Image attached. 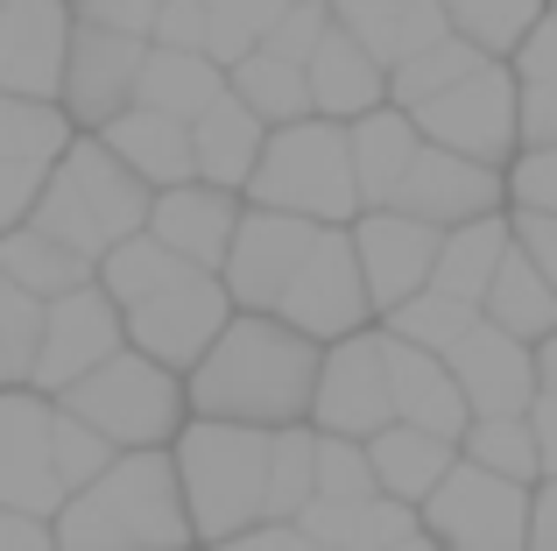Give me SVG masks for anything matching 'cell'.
<instances>
[{
	"instance_id": "obj_53",
	"label": "cell",
	"mask_w": 557,
	"mask_h": 551,
	"mask_svg": "<svg viewBox=\"0 0 557 551\" xmlns=\"http://www.w3.org/2000/svg\"><path fill=\"white\" fill-rule=\"evenodd\" d=\"M522 551H557V481L530 488V538H522Z\"/></svg>"
},
{
	"instance_id": "obj_48",
	"label": "cell",
	"mask_w": 557,
	"mask_h": 551,
	"mask_svg": "<svg viewBox=\"0 0 557 551\" xmlns=\"http://www.w3.org/2000/svg\"><path fill=\"white\" fill-rule=\"evenodd\" d=\"M508 78L516 85H557V14L550 8L536 14V28L522 36V50L508 57Z\"/></svg>"
},
{
	"instance_id": "obj_31",
	"label": "cell",
	"mask_w": 557,
	"mask_h": 551,
	"mask_svg": "<svg viewBox=\"0 0 557 551\" xmlns=\"http://www.w3.org/2000/svg\"><path fill=\"white\" fill-rule=\"evenodd\" d=\"M480 326L508 332L516 346H536L544 332H557V297L544 290V276L516 255V241H508V255H502V269H494L487 297H480Z\"/></svg>"
},
{
	"instance_id": "obj_14",
	"label": "cell",
	"mask_w": 557,
	"mask_h": 551,
	"mask_svg": "<svg viewBox=\"0 0 557 551\" xmlns=\"http://www.w3.org/2000/svg\"><path fill=\"white\" fill-rule=\"evenodd\" d=\"M121 346H127L121 340V311L99 297V283H85V290H71V297L42 304V332H36V360H28V389L50 403V396H64L71 382H85L99 360H113Z\"/></svg>"
},
{
	"instance_id": "obj_54",
	"label": "cell",
	"mask_w": 557,
	"mask_h": 551,
	"mask_svg": "<svg viewBox=\"0 0 557 551\" xmlns=\"http://www.w3.org/2000/svg\"><path fill=\"white\" fill-rule=\"evenodd\" d=\"M0 551H57V538H50V524H42V516L0 510Z\"/></svg>"
},
{
	"instance_id": "obj_50",
	"label": "cell",
	"mask_w": 557,
	"mask_h": 551,
	"mask_svg": "<svg viewBox=\"0 0 557 551\" xmlns=\"http://www.w3.org/2000/svg\"><path fill=\"white\" fill-rule=\"evenodd\" d=\"M42 170L50 163H0V234L28 226V206H36V192H42Z\"/></svg>"
},
{
	"instance_id": "obj_2",
	"label": "cell",
	"mask_w": 557,
	"mask_h": 551,
	"mask_svg": "<svg viewBox=\"0 0 557 551\" xmlns=\"http://www.w3.org/2000/svg\"><path fill=\"white\" fill-rule=\"evenodd\" d=\"M50 538L57 551H190L170 453H121L92 488L64 495Z\"/></svg>"
},
{
	"instance_id": "obj_38",
	"label": "cell",
	"mask_w": 557,
	"mask_h": 551,
	"mask_svg": "<svg viewBox=\"0 0 557 551\" xmlns=\"http://www.w3.org/2000/svg\"><path fill=\"white\" fill-rule=\"evenodd\" d=\"M275 14H283V0H205V57L219 71H233L240 57L261 50Z\"/></svg>"
},
{
	"instance_id": "obj_27",
	"label": "cell",
	"mask_w": 557,
	"mask_h": 551,
	"mask_svg": "<svg viewBox=\"0 0 557 551\" xmlns=\"http://www.w3.org/2000/svg\"><path fill=\"white\" fill-rule=\"evenodd\" d=\"M297 530L318 551H395L403 538H417V510H403V502H388V495H368V502H304Z\"/></svg>"
},
{
	"instance_id": "obj_13",
	"label": "cell",
	"mask_w": 557,
	"mask_h": 551,
	"mask_svg": "<svg viewBox=\"0 0 557 551\" xmlns=\"http://www.w3.org/2000/svg\"><path fill=\"white\" fill-rule=\"evenodd\" d=\"M318 226L289 220V212H261V206H240V226L226 241V262H219V290H226L233 311L247 318H275L289 276H297L304 248H311Z\"/></svg>"
},
{
	"instance_id": "obj_30",
	"label": "cell",
	"mask_w": 557,
	"mask_h": 551,
	"mask_svg": "<svg viewBox=\"0 0 557 551\" xmlns=\"http://www.w3.org/2000/svg\"><path fill=\"white\" fill-rule=\"evenodd\" d=\"M502 255H508V212L473 220V226H451V234H437V262H431V283H423V290L459 297V304H473V311H480V297H487Z\"/></svg>"
},
{
	"instance_id": "obj_34",
	"label": "cell",
	"mask_w": 557,
	"mask_h": 551,
	"mask_svg": "<svg viewBox=\"0 0 557 551\" xmlns=\"http://www.w3.org/2000/svg\"><path fill=\"white\" fill-rule=\"evenodd\" d=\"M226 93L240 99L247 113H255L261 127H297V121H311V93H304V71H289V64H275V57H240V64L226 71Z\"/></svg>"
},
{
	"instance_id": "obj_56",
	"label": "cell",
	"mask_w": 557,
	"mask_h": 551,
	"mask_svg": "<svg viewBox=\"0 0 557 551\" xmlns=\"http://www.w3.org/2000/svg\"><path fill=\"white\" fill-rule=\"evenodd\" d=\"M395 551H437V544H431V538H423V530H417V538H403Z\"/></svg>"
},
{
	"instance_id": "obj_46",
	"label": "cell",
	"mask_w": 557,
	"mask_h": 551,
	"mask_svg": "<svg viewBox=\"0 0 557 551\" xmlns=\"http://www.w3.org/2000/svg\"><path fill=\"white\" fill-rule=\"evenodd\" d=\"M64 14L85 22V28H113V36H141V42H149L156 0H64Z\"/></svg>"
},
{
	"instance_id": "obj_1",
	"label": "cell",
	"mask_w": 557,
	"mask_h": 551,
	"mask_svg": "<svg viewBox=\"0 0 557 551\" xmlns=\"http://www.w3.org/2000/svg\"><path fill=\"white\" fill-rule=\"evenodd\" d=\"M325 346L297 340L283 318H247L233 311L226 332L205 346V360L184 375V411L205 425H240V431H289L311 417V382Z\"/></svg>"
},
{
	"instance_id": "obj_33",
	"label": "cell",
	"mask_w": 557,
	"mask_h": 551,
	"mask_svg": "<svg viewBox=\"0 0 557 551\" xmlns=\"http://www.w3.org/2000/svg\"><path fill=\"white\" fill-rule=\"evenodd\" d=\"M437 14H445V36H459L487 64H508L522 50V36L536 28L544 0H437Z\"/></svg>"
},
{
	"instance_id": "obj_22",
	"label": "cell",
	"mask_w": 557,
	"mask_h": 551,
	"mask_svg": "<svg viewBox=\"0 0 557 551\" xmlns=\"http://www.w3.org/2000/svg\"><path fill=\"white\" fill-rule=\"evenodd\" d=\"M304 93H311V121L346 127V121H360V113L388 107V71H381L354 36L325 28V42H318L311 64H304Z\"/></svg>"
},
{
	"instance_id": "obj_39",
	"label": "cell",
	"mask_w": 557,
	"mask_h": 551,
	"mask_svg": "<svg viewBox=\"0 0 557 551\" xmlns=\"http://www.w3.org/2000/svg\"><path fill=\"white\" fill-rule=\"evenodd\" d=\"M71 142V121L36 99H0V163H57Z\"/></svg>"
},
{
	"instance_id": "obj_21",
	"label": "cell",
	"mask_w": 557,
	"mask_h": 551,
	"mask_svg": "<svg viewBox=\"0 0 557 551\" xmlns=\"http://www.w3.org/2000/svg\"><path fill=\"white\" fill-rule=\"evenodd\" d=\"M381 375H388V417L395 425L459 445V431L473 425V417H466L459 382L445 375V360L417 354V346H403V340H381Z\"/></svg>"
},
{
	"instance_id": "obj_15",
	"label": "cell",
	"mask_w": 557,
	"mask_h": 551,
	"mask_svg": "<svg viewBox=\"0 0 557 551\" xmlns=\"http://www.w3.org/2000/svg\"><path fill=\"white\" fill-rule=\"evenodd\" d=\"M381 212H403V220L431 226V234H451V226L508 212V198H502V170H480V163H466V156H445V149L423 142Z\"/></svg>"
},
{
	"instance_id": "obj_35",
	"label": "cell",
	"mask_w": 557,
	"mask_h": 551,
	"mask_svg": "<svg viewBox=\"0 0 557 551\" xmlns=\"http://www.w3.org/2000/svg\"><path fill=\"white\" fill-rule=\"evenodd\" d=\"M480 326V311L473 304H459V297H437V290H417L409 304H395L388 318H381V340H403V346H417V354H437L445 360L451 346L466 340V332Z\"/></svg>"
},
{
	"instance_id": "obj_6",
	"label": "cell",
	"mask_w": 557,
	"mask_h": 551,
	"mask_svg": "<svg viewBox=\"0 0 557 551\" xmlns=\"http://www.w3.org/2000/svg\"><path fill=\"white\" fill-rule=\"evenodd\" d=\"M50 411L78 417L113 453H170V439H177L184 417H190L177 375H163L156 360L127 354V346L113 360H99L85 382H71L64 396H50Z\"/></svg>"
},
{
	"instance_id": "obj_45",
	"label": "cell",
	"mask_w": 557,
	"mask_h": 551,
	"mask_svg": "<svg viewBox=\"0 0 557 551\" xmlns=\"http://www.w3.org/2000/svg\"><path fill=\"white\" fill-rule=\"evenodd\" d=\"M502 198H508V212L557 220V149H516V156H508Z\"/></svg>"
},
{
	"instance_id": "obj_25",
	"label": "cell",
	"mask_w": 557,
	"mask_h": 551,
	"mask_svg": "<svg viewBox=\"0 0 557 551\" xmlns=\"http://www.w3.org/2000/svg\"><path fill=\"white\" fill-rule=\"evenodd\" d=\"M261 142H269V127H261L233 93H219L212 107L190 121V184H212V192L240 198V184H247V170H255Z\"/></svg>"
},
{
	"instance_id": "obj_3",
	"label": "cell",
	"mask_w": 557,
	"mask_h": 551,
	"mask_svg": "<svg viewBox=\"0 0 557 551\" xmlns=\"http://www.w3.org/2000/svg\"><path fill=\"white\" fill-rule=\"evenodd\" d=\"M141 226H149V192L92 135H71L64 156L42 170V192L28 206V234L57 241V248H71L78 262L99 269V255L135 241Z\"/></svg>"
},
{
	"instance_id": "obj_9",
	"label": "cell",
	"mask_w": 557,
	"mask_h": 551,
	"mask_svg": "<svg viewBox=\"0 0 557 551\" xmlns=\"http://www.w3.org/2000/svg\"><path fill=\"white\" fill-rule=\"evenodd\" d=\"M409 127H417V142H431L445 156L508 170V156H516V78H508V64H480L473 78H459L451 93L409 113Z\"/></svg>"
},
{
	"instance_id": "obj_37",
	"label": "cell",
	"mask_w": 557,
	"mask_h": 551,
	"mask_svg": "<svg viewBox=\"0 0 557 551\" xmlns=\"http://www.w3.org/2000/svg\"><path fill=\"white\" fill-rule=\"evenodd\" d=\"M451 453H459L466 467L494 474V481L536 488V445H530V425H522V417H473Z\"/></svg>"
},
{
	"instance_id": "obj_41",
	"label": "cell",
	"mask_w": 557,
	"mask_h": 551,
	"mask_svg": "<svg viewBox=\"0 0 557 551\" xmlns=\"http://www.w3.org/2000/svg\"><path fill=\"white\" fill-rule=\"evenodd\" d=\"M113 445L99 439V431H85L78 417H64V411H50V474H57V488L64 495H78V488H92L99 474L113 467Z\"/></svg>"
},
{
	"instance_id": "obj_47",
	"label": "cell",
	"mask_w": 557,
	"mask_h": 551,
	"mask_svg": "<svg viewBox=\"0 0 557 551\" xmlns=\"http://www.w3.org/2000/svg\"><path fill=\"white\" fill-rule=\"evenodd\" d=\"M149 50H198L205 57V0H156Z\"/></svg>"
},
{
	"instance_id": "obj_10",
	"label": "cell",
	"mask_w": 557,
	"mask_h": 551,
	"mask_svg": "<svg viewBox=\"0 0 557 551\" xmlns=\"http://www.w3.org/2000/svg\"><path fill=\"white\" fill-rule=\"evenodd\" d=\"M275 318H283L297 340L311 346H332V340H354V332H368V290H360V269H354V241H346V226H318L311 248H304L297 276H289L283 304H275Z\"/></svg>"
},
{
	"instance_id": "obj_42",
	"label": "cell",
	"mask_w": 557,
	"mask_h": 551,
	"mask_svg": "<svg viewBox=\"0 0 557 551\" xmlns=\"http://www.w3.org/2000/svg\"><path fill=\"white\" fill-rule=\"evenodd\" d=\"M368 495H374L368 453L354 439H318L311 431V502H368Z\"/></svg>"
},
{
	"instance_id": "obj_26",
	"label": "cell",
	"mask_w": 557,
	"mask_h": 551,
	"mask_svg": "<svg viewBox=\"0 0 557 551\" xmlns=\"http://www.w3.org/2000/svg\"><path fill=\"white\" fill-rule=\"evenodd\" d=\"M417 149H423L417 127H409V113H395V107H374V113H360V121H346V163H354L360 212L388 206V192L403 184V170H409Z\"/></svg>"
},
{
	"instance_id": "obj_49",
	"label": "cell",
	"mask_w": 557,
	"mask_h": 551,
	"mask_svg": "<svg viewBox=\"0 0 557 551\" xmlns=\"http://www.w3.org/2000/svg\"><path fill=\"white\" fill-rule=\"evenodd\" d=\"M508 241H516V255L544 276V290L557 297V220H536V212H508Z\"/></svg>"
},
{
	"instance_id": "obj_57",
	"label": "cell",
	"mask_w": 557,
	"mask_h": 551,
	"mask_svg": "<svg viewBox=\"0 0 557 551\" xmlns=\"http://www.w3.org/2000/svg\"><path fill=\"white\" fill-rule=\"evenodd\" d=\"M544 8H550V14H557V0H544Z\"/></svg>"
},
{
	"instance_id": "obj_4",
	"label": "cell",
	"mask_w": 557,
	"mask_h": 551,
	"mask_svg": "<svg viewBox=\"0 0 557 551\" xmlns=\"http://www.w3.org/2000/svg\"><path fill=\"white\" fill-rule=\"evenodd\" d=\"M170 467H177L190 544L205 551L255 530L261 510H269V431L184 417V431L170 439Z\"/></svg>"
},
{
	"instance_id": "obj_29",
	"label": "cell",
	"mask_w": 557,
	"mask_h": 551,
	"mask_svg": "<svg viewBox=\"0 0 557 551\" xmlns=\"http://www.w3.org/2000/svg\"><path fill=\"white\" fill-rule=\"evenodd\" d=\"M368 474H374V495H388V502H403V510H417L423 495H431L437 481H445V467L459 453H451L445 439H423V431H409V425H381L368 445Z\"/></svg>"
},
{
	"instance_id": "obj_28",
	"label": "cell",
	"mask_w": 557,
	"mask_h": 551,
	"mask_svg": "<svg viewBox=\"0 0 557 551\" xmlns=\"http://www.w3.org/2000/svg\"><path fill=\"white\" fill-rule=\"evenodd\" d=\"M226 93V71L198 50H141V71H135V107L141 113H163V121L190 127L212 99Z\"/></svg>"
},
{
	"instance_id": "obj_32",
	"label": "cell",
	"mask_w": 557,
	"mask_h": 551,
	"mask_svg": "<svg viewBox=\"0 0 557 551\" xmlns=\"http://www.w3.org/2000/svg\"><path fill=\"white\" fill-rule=\"evenodd\" d=\"M0 276H8L22 297L57 304V297H71V290L92 283V262H78L71 248H57V241L28 234V226H14V234H0Z\"/></svg>"
},
{
	"instance_id": "obj_16",
	"label": "cell",
	"mask_w": 557,
	"mask_h": 551,
	"mask_svg": "<svg viewBox=\"0 0 557 551\" xmlns=\"http://www.w3.org/2000/svg\"><path fill=\"white\" fill-rule=\"evenodd\" d=\"M354 241V269H360V290H368V311L388 318L395 304H409L423 283H431V262H437V234L403 212H360L346 226Z\"/></svg>"
},
{
	"instance_id": "obj_8",
	"label": "cell",
	"mask_w": 557,
	"mask_h": 551,
	"mask_svg": "<svg viewBox=\"0 0 557 551\" xmlns=\"http://www.w3.org/2000/svg\"><path fill=\"white\" fill-rule=\"evenodd\" d=\"M417 530L437 551H522L530 538V488L451 460L445 481L417 502Z\"/></svg>"
},
{
	"instance_id": "obj_11",
	"label": "cell",
	"mask_w": 557,
	"mask_h": 551,
	"mask_svg": "<svg viewBox=\"0 0 557 551\" xmlns=\"http://www.w3.org/2000/svg\"><path fill=\"white\" fill-rule=\"evenodd\" d=\"M304 425L318 439H354L368 445L388 417V375H381V332H354V340H332L318 354V382H311V417Z\"/></svg>"
},
{
	"instance_id": "obj_52",
	"label": "cell",
	"mask_w": 557,
	"mask_h": 551,
	"mask_svg": "<svg viewBox=\"0 0 557 551\" xmlns=\"http://www.w3.org/2000/svg\"><path fill=\"white\" fill-rule=\"evenodd\" d=\"M212 551H318V544L304 538L297 524H255V530H240V538H226Z\"/></svg>"
},
{
	"instance_id": "obj_24",
	"label": "cell",
	"mask_w": 557,
	"mask_h": 551,
	"mask_svg": "<svg viewBox=\"0 0 557 551\" xmlns=\"http://www.w3.org/2000/svg\"><path fill=\"white\" fill-rule=\"evenodd\" d=\"M92 142H99V149H107L149 198L170 192V184H190V127L163 121V113L127 107V113H113V121L99 127Z\"/></svg>"
},
{
	"instance_id": "obj_7",
	"label": "cell",
	"mask_w": 557,
	"mask_h": 551,
	"mask_svg": "<svg viewBox=\"0 0 557 551\" xmlns=\"http://www.w3.org/2000/svg\"><path fill=\"white\" fill-rule=\"evenodd\" d=\"M226 318H233V304H226V290H219V276L170 262L141 297L121 304V340H127V354L156 360L163 375L184 382L205 360V346L226 332Z\"/></svg>"
},
{
	"instance_id": "obj_20",
	"label": "cell",
	"mask_w": 557,
	"mask_h": 551,
	"mask_svg": "<svg viewBox=\"0 0 557 551\" xmlns=\"http://www.w3.org/2000/svg\"><path fill=\"white\" fill-rule=\"evenodd\" d=\"M233 226H240V198L233 192H212V184H170V192L149 198V226H141V234H149L163 255H177L184 269L219 276Z\"/></svg>"
},
{
	"instance_id": "obj_55",
	"label": "cell",
	"mask_w": 557,
	"mask_h": 551,
	"mask_svg": "<svg viewBox=\"0 0 557 551\" xmlns=\"http://www.w3.org/2000/svg\"><path fill=\"white\" fill-rule=\"evenodd\" d=\"M530 368H536V396H557V332L530 346Z\"/></svg>"
},
{
	"instance_id": "obj_12",
	"label": "cell",
	"mask_w": 557,
	"mask_h": 551,
	"mask_svg": "<svg viewBox=\"0 0 557 551\" xmlns=\"http://www.w3.org/2000/svg\"><path fill=\"white\" fill-rule=\"evenodd\" d=\"M141 36H113V28L71 22L64 42V78H57V113L71 121V135H99L113 113L135 107V71H141Z\"/></svg>"
},
{
	"instance_id": "obj_43",
	"label": "cell",
	"mask_w": 557,
	"mask_h": 551,
	"mask_svg": "<svg viewBox=\"0 0 557 551\" xmlns=\"http://www.w3.org/2000/svg\"><path fill=\"white\" fill-rule=\"evenodd\" d=\"M36 332H42V304L0 276V389H28V360H36Z\"/></svg>"
},
{
	"instance_id": "obj_5",
	"label": "cell",
	"mask_w": 557,
	"mask_h": 551,
	"mask_svg": "<svg viewBox=\"0 0 557 551\" xmlns=\"http://www.w3.org/2000/svg\"><path fill=\"white\" fill-rule=\"evenodd\" d=\"M240 206L289 212L304 226H354L360 192H354V163H346V127L332 121L275 127L240 184Z\"/></svg>"
},
{
	"instance_id": "obj_18",
	"label": "cell",
	"mask_w": 557,
	"mask_h": 551,
	"mask_svg": "<svg viewBox=\"0 0 557 551\" xmlns=\"http://www.w3.org/2000/svg\"><path fill=\"white\" fill-rule=\"evenodd\" d=\"M71 14L64 0H0V99L57 107Z\"/></svg>"
},
{
	"instance_id": "obj_40",
	"label": "cell",
	"mask_w": 557,
	"mask_h": 551,
	"mask_svg": "<svg viewBox=\"0 0 557 551\" xmlns=\"http://www.w3.org/2000/svg\"><path fill=\"white\" fill-rule=\"evenodd\" d=\"M304 502H311V425L269 431V510H261V524H297Z\"/></svg>"
},
{
	"instance_id": "obj_23",
	"label": "cell",
	"mask_w": 557,
	"mask_h": 551,
	"mask_svg": "<svg viewBox=\"0 0 557 551\" xmlns=\"http://www.w3.org/2000/svg\"><path fill=\"white\" fill-rule=\"evenodd\" d=\"M325 14H332V28L354 36L381 71H395L403 57L431 50V42L445 36L437 0H325Z\"/></svg>"
},
{
	"instance_id": "obj_17",
	"label": "cell",
	"mask_w": 557,
	"mask_h": 551,
	"mask_svg": "<svg viewBox=\"0 0 557 551\" xmlns=\"http://www.w3.org/2000/svg\"><path fill=\"white\" fill-rule=\"evenodd\" d=\"M0 510L42 524L64 510V488L50 474V403L36 389H0Z\"/></svg>"
},
{
	"instance_id": "obj_36",
	"label": "cell",
	"mask_w": 557,
	"mask_h": 551,
	"mask_svg": "<svg viewBox=\"0 0 557 551\" xmlns=\"http://www.w3.org/2000/svg\"><path fill=\"white\" fill-rule=\"evenodd\" d=\"M480 64H487V57H480V50H466L459 36H437L431 50L403 57V64L388 71V107H395V113H417V107H431L437 93H451L459 78H473Z\"/></svg>"
},
{
	"instance_id": "obj_51",
	"label": "cell",
	"mask_w": 557,
	"mask_h": 551,
	"mask_svg": "<svg viewBox=\"0 0 557 551\" xmlns=\"http://www.w3.org/2000/svg\"><path fill=\"white\" fill-rule=\"evenodd\" d=\"M522 425H530V445H536V481H557V396H536L522 411Z\"/></svg>"
},
{
	"instance_id": "obj_19",
	"label": "cell",
	"mask_w": 557,
	"mask_h": 551,
	"mask_svg": "<svg viewBox=\"0 0 557 551\" xmlns=\"http://www.w3.org/2000/svg\"><path fill=\"white\" fill-rule=\"evenodd\" d=\"M445 375L459 382L466 417H522L536 403V368H530V346H516L508 332L473 326L459 346L445 354Z\"/></svg>"
},
{
	"instance_id": "obj_44",
	"label": "cell",
	"mask_w": 557,
	"mask_h": 551,
	"mask_svg": "<svg viewBox=\"0 0 557 551\" xmlns=\"http://www.w3.org/2000/svg\"><path fill=\"white\" fill-rule=\"evenodd\" d=\"M325 28H332L325 0H283V14H275L269 36H261V57H275V64L304 71V64H311V50L325 42Z\"/></svg>"
}]
</instances>
